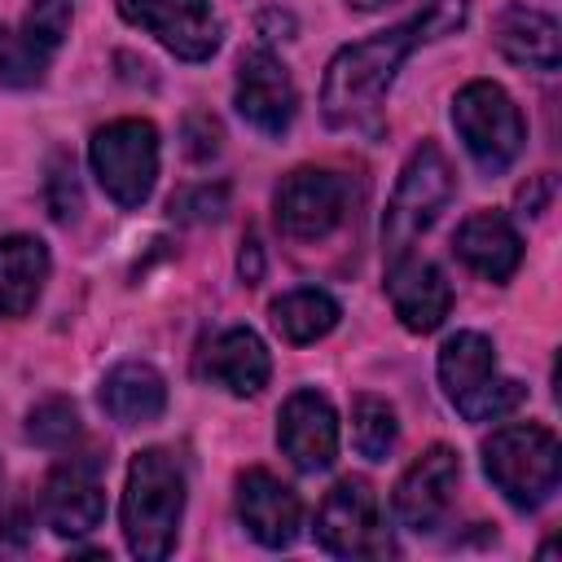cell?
I'll list each match as a JSON object with an SVG mask.
<instances>
[{"mask_svg": "<svg viewBox=\"0 0 562 562\" xmlns=\"http://www.w3.org/2000/svg\"><path fill=\"white\" fill-rule=\"evenodd\" d=\"M237 518L263 549H290L303 522V505L294 487L255 465L237 479Z\"/></svg>", "mask_w": 562, "mask_h": 562, "instance_id": "cell-15", "label": "cell"}, {"mask_svg": "<svg viewBox=\"0 0 562 562\" xmlns=\"http://www.w3.org/2000/svg\"><path fill=\"white\" fill-rule=\"evenodd\" d=\"M299 110V92L290 70L268 53V48H250L237 61V114L259 127L263 136H281L294 123Z\"/></svg>", "mask_w": 562, "mask_h": 562, "instance_id": "cell-13", "label": "cell"}, {"mask_svg": "<svg viewBox=\"0 0 562 562\" xmlns=\"http://www.w3.org/2000/svg\"><path fill=\"white\" fill-rule=\"evenodd\" d=\"M180 136H184V154H189L193 162H206V158H215V154H220V140H224V132H220V119H215V114H206V110H193V114L184 119Z\"/></svg>", "mask_w": 562, "mask_h": 562, "instance_id": "cell-29", "label": "cell"}, {"mask_svg": "<svg viewBox=\"0 0 562 562\" xmlns=\"http://www.w3.org/2000/svg\"><path fill=\"white\" fill-rule=\"evenodd\" d=\"M228 206V189L224 184H198V189H184L171 198V211L189 224H202V220H220Z\"/></svg>", "mask_w": 562, "mask_h": 562, "instance_id": "cell-28", "label": "cell"}, {"mask_svg": "<svg viewBox=\"0 0 562 562\" xmlns=\"http://www.w3.org/2000/svg\"><path fill=\"white\" fill-rule=\"evenodd\" d=\"M457 483H461V457L448 443H430L422 457H413V465L395 483V496H391L395 518L408 531H422V536L435 531L452 509Z\"/></svg>", "mask_w": 562, "mask_h": 562, "instance_id": "cell-11", "label": "cell"}, {"mask_svg": "<svg viewBox=\"0 0 562 562\" xmlns=\"http://www.w3.org/2000/svg\"><path fill=\"white\" fill-rule=\"evenodd\" d=\"M549 193H553V176H536L531 189L522 184V189H518V206H522V215H540Z\"/></svg>", "mask_w": 562, "mask_h": 562, "instance_id": "cell-30", "label": "cell"}, {"mask_svg": "<svg viewBox=\"0 0 562 562\" xmlns=\"http://www.w3.org/2000/svg\"><path fill=\"white\" fill-rule=\"evenodd\" d=\"M452 250L461 255V263L470 272H479L483 281H496V285L509 281L522 263V241H518L509 215H501V211H474L470 220H461Z\"/></svg>", "mask_w": 562, "mask_h": 562, "instance_id": "cell-17", "label": "cell"}, {"mask_svg": "<svg viewBox=\"0 0 562 562\" xmlns=\"http://www.w3.org/2000/svg\"><path fill=\"white\" fill-rule=\"evenodd\" d=\"M237 268H241V281H246V285H255V281L263 277V250H259L255 237L241 241V259H237Z\"/></svg>", "mask_w": 562, "mask_h": 562, "instance_id": "cell-31", "label": "cell"}, {"mask_svg": "<svg viewBox=\"0 0 562 562\" xmlns=\"http://www.w3.org/2000/svg\"><path fill=\"white\" fill-rule=\"evenodd\" d=\"M48 250L40 237H0V316H26L44 290Z\"/></svg>", "mask_w": 562, "mask_h": 562, "instance_id": "cell-21", "label": "cell"}, {"mask_svg": "<svg viewBox=\"0 0 562 562\" xmlns=\"http://www.w3.org/2000/svg\"><path fill=\"white\" fill-rule=\"evenodd\" d=\"M40 514L57 536H88L105 518L101 465L92 457H75L48 470L40 487Z\"/></svg>", "mask_w": 562, "mask_h": 562, "instance_id": "cell-12", "label": "cell"}, {"mask_svg": "<svg viewBox=\"0 0 562 562\" xmlns=\"http://www.w3.org/2000/svg\"><path fill=\"white\" fill-rule=\"evenodd\" d=\"M351 439H356L360 457L386 461L395 439H400L395 408L386 400H378V395H356V404H351Z\"/></svg>", "mask_w": 562, "mask_h": 562, "instance_id": "cell-24", "label": "cell"}, {"mask_svg": "<svg viewBox=\"0 0 562 562\" xmlns=\"http://www.w3.org/2000/svg\"><path fill=\"white\" fill-rule=\"evenodd\" d=\"M272 215L290 241H325L347 220V180L325 167H299L277 184Z\"/></svg>", "mask_w": 562, "mask_h": 562, "instance_id": "cell-9", "label": "cell"}, {"mask_svg": "<svg viewBox=\"0 0 562 562\" xmlns=\"http://www.w3.org/2000/svg\"><path fill=\"white\" fill-rule=\"evenodd\" d=\"M483 470L501 487V496L518 509H536L553 496L562 479V448L549 426L509 422L483 439Z\"/></svg>", "mask_w": 562, "mask_h": 562, "instance_id": "cell-3", "label": "cell"}, {"mask_svg": "<svg viewBox=\"0 0 562 562\" xmlns=\"http://www.w3.org/2000/svg\"><path fill=\"white\" fill-rule=\"evenodd\" d=\"M316 540L334 558H382V553H391V536L382 527L378 492H373L369 479L347 474L325 492V501L316 509Z\"/></svg>", "mask_w": 562, "mask_h": 562, "instance_id": "cell-8", "label": "cell"}, {"mask_svg": "<svg viewBox=\"0 0 562 562\" xmlns=\"http://www.w3.org/2000/svg\"><path fill=\"white\" fill-rule=\"evenodd\" d=\"M101 408L119 426H149L167 413V382L145 360H123L101 378Z\"/></svg>", "mask_w": 562, "mask_h": 562, "instance_id": "cell-20", "label": "cell"}, {"mask_svg": "<svg viewBox=\"0 0 562 562\" xmlns=\"http://www.w3.org/2000/svg\"><path fill=\"white\" fill-rule=\"evenodd\" d=\"M351 9H360V13H373V9H382V4H395V0H347Z\"/></svg>", "mask_w": 562, "mask_h": 562, "instance_id": "cell-32", "label": "cell"}, {"mask_svg": "<svg viewBox=\"0 0 562 562\" xmlns=\"http://www.w3.org/2000/svg\"><path fill=\"white\" fill-rule=\"evenodd\" d=\"M119 13L145 26L180 61H206L224 35L211 0H119Z\"/></svg>", "mask_w": 562, "mask_h": 562, "instance_id": "cell-10", "label": "cell"}, {"mask_svg": "<svg viewBox=\"0 0 562 562\" xmlns=\"http://www.w3.org/2000/svg\"><path fill=\"white\" fill-rule=\"evenodd\" d=\"M439 382L465 422H501L527 400L522 382L496 373V351L474 329H461L439 347Z\"/></svg>", "mask_w": 562, "mask_h": 562, "instance_id": "cell-4", "label": "cell"}, {"mask_svg": "<svg viewBox=\"0 0 562 562\" xmlns=\"http://www.w3.org/2000/svg\"><path fill=\"white\" fill-rule=\"evenodd\" d=\"M198 369H202V378H211L215 386H224L233 395H259L268 386L272 360H268V347L259 342V334L237 325L206 342Z\"/></svg>", "mask_w": 562, "mask_h": 562, "instance_id": "cell-18", "label": "cell"}, {"mask_svg": "<svg viewBox=\"0 0 562 562\" xmlns=\"http://www.w3.org/2000/svg\"><path fill=\"white\" fill-rule=\"evenodd\" d=\"M26 435L40 443V448H70L79 439V413L70 400L53 395V400H40L26 417Z\"/></svg>", "mask_w": 562, "mask_h": 562, "instance_id": "cell-25", "label": "cell"}, {"mask_svg": "<svg viewBox=\"0 0 562 562\" xmlns=\"http://www.w3.org/2000/svg\"><path fill=\"white\" fill-rule=\"evenodd\" d=\"M277 443L281 452L316 474V470H329L334 457H338V417L329 408L325 395L316 391H294L285 404H281V417H277Z\"/></svg>", "mask_w": 562, "mask_h": 562, "instance_id": "cell-14", "label": "cell"}, {"mask_svg": "<svg viewBox=\"0 0 562 562\" xmlns=\"http://www.w3.org/2000/svg\"><path fill=\"white\" fill-rule=\"evenodd\" d=\"M492 44L505 61L527 66V70H558L562 61V40H558V22L540 9L527 4H509L496 26H492Z\"/></svg>", "mask_w": 562, "mask_h": 562, "instance_id": "cell-19", "label": "cell"}, {"mask_svg": "<svg viewBox=\"0 0 562 562\" xmlns=\"http://www.w3.org/2000/svg\"><path fill=\"white\" fill-rule=\"evenodd\" d=\"M452 127L465 140L479 171H487V176L505 171L522 154V140H527V127H522L514 97L492 79H470L452 97Z\"/></svg>", "mask_w": 562, "mask_h": 562, "instance_id": "cell-6", "label": "cell"}, {"mask_svg": "<svg viewBox=\"0 0 562 562\" xmlns=\"http://www.w3.org/2000/svg\"><path fill=\"white\" fill-rule=\"evenodd\" d=\"M268 316H272V329H277L285 342L303 347V342H316V338H325V334L338 325L342 307H338V303H334L325 290H312V285H303V290H290V294L272 299Z\"/></svg>", "mask_w": 562, "mask_h": 562, "instance_id": "cell-22", "label": "cell"}, {"mask_svg": "<svg viewBox=\"0 0 562 562\" xmlns=\"http://www.w3.org/2000/svg\"><path fill=\"white\" fill-rule=\"evenodd\" d=\"M48 211H53V220H70L79 211V180H75V162L66 154H53V162H48Z\"/></svg>", "mask_w": 562, "mask_h": 562, "instance_id": "cell-27", "label": "cell"}, {"mask_svg": "<svg viewBox=\"0 0 562 562\" xmlns=\"http://www.w3.org/2000/svg\"><path fill=\"white\" fill-rule=\"evenodd\" d=\"M53 61V48L31 35L22 22L18 26H0V83L9 88H35L44 79Z\"/></svg>", "mask_w": 562, "mask_h": 562, "instance_id": "cell-23", "label": "cell"}, {"mask_svg": "<svg viewBox=\"0 0 562 562\" xmlns=\"http://www.w3.org/2000/svg\"><path fill=\"white\" fill-rule=\"evenodd\" d=\"M386 294H391V307L400 316V325L408 334H430L443 325L448 307H452V285L448 277L430 263V259H417V255H395L391 259V272H386Z\"/></svg>", "mask_w": 562, "mask_h": 562, "instance_id": "cell-16", "label": "cell"}, {"mask_svg": "<svg viewBox=\"0 0 562 562\" xmlns=\"http://www.w3.org/2000/svg\"><path fill=\"white\" fill-rule=\"evenodd\" d=\"M426 35V13L400 26H386L360 44H347L334 53L321 79V114L329 127H373L382 114V97L400 70V61L413 53V44Z\"/></svg>", "mask_w": 562, "mask_h": 562, "instance_id": "cell-1", "label": "cell"}, {"mask_svg": "<svg viewBox=\"0 0 562 562\" xmlns=\"http://www.w3.org/2000/svg\"><path fill=\"white\" fill-rule=\"evenodd\" d=\"M457 193V180H452V167L443 158V149L435 140H422L404 171H400V184L386 202V215H382V250L386 259L395 255H408V246L439 220V211L452 202Z\"/></svg>", "mask_w": 562, "mask_h": 562, "instance_id": "cell-5", "label": "cell"}, {"mask_svg": "<svg viewBox=\"0 0 562 562\" xmlns=\"http://www.w3.org/2000/svg\"><path fill=\"white\" fill-rule=\"evenodd\" d=\"M22 26H26L31 35H40V40L57 53L61 40H66V31H70V4H66V0H31L26 13H22Z\"/></svg>", "mask_w": 562, "mask_h": 562, "instance_id": "cell-26", "label": "cell"}, {"mask_svg": "<svg viewBox=\"0 0 562 562\" xmlns=\"http://www.w3.org/2000/svg\"><path fill=\"white\" fill-rule=\"evenodd\" d=\"M88 158L119 206H140L158 180V132L149 119H114L92 136Z\"/></svg>", "mask_w": 562, "mask_h": 562, "instance_id": "cell-7", "label": "cell"}, {"mask_svg": "<svg viewBox=\"0 0 562 562\" xmlns=\"http://www.w3.org/2000/svg\"><path fill=\"white\" fill-rule=\"evenodd\" d=\"M184 514V470L167 448H145L127 465L123 536L140 562H162L176 544Z\"/></svg>", "mask_w": 562, "mask_h": 562, "instance_id": "cell-2", "label": "cell"}]
</instances>
